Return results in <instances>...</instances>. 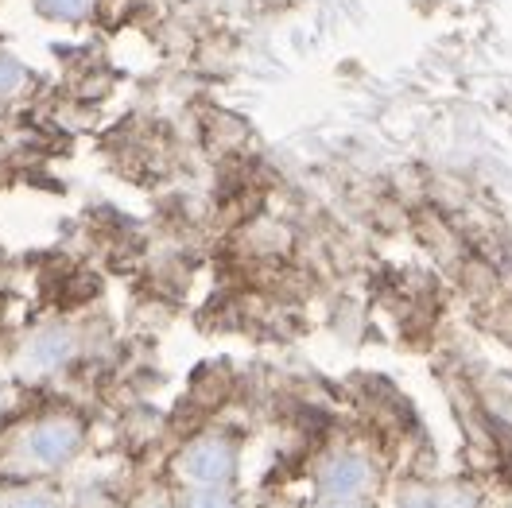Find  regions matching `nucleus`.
<instances>
[{
	"label": "nucleus",
	"mask_w": 512,
	"mask_h": 508,
	"mask_svg": "<svg viewBox=\"0 0 512 508\" xmlns=\"http://www.w3.org/2000/svg\"><path fill=\"white\" fill-rule=\"evenodd\" d=\"M86 446V431L74 415H43L16 439V458L32 474H59Z\"/></svg>",
	"instance_id": "f257e3e1"
},
{
	"label": "nucleus",
	"mask_w": 512,
	"mask_h": 508,
	"mask_svg": "<svg viewBox=\"0 0 512 508\" xmlns=\"http://www.w3.org/2000/svg\"><path fill=\"white\" fill-rule=\"evenodd\" d=\"M175 477L183 481V489L233 485V477H237V446L229 443L225 435H202V439L183 446V454L175 458Z\"/></svg>",
	"instance_id": "f03ea898"
},
{
	"label": "nucleus",
	"mask_w": 512,
	"mask_h": 508,
	"mask_svg": "<svg viewBox=\"0 0 512 508\" xmlns=\"http://www.w3.org/2000/svg\"><path fill=\"white\" fill-rule=\"evenodd\" d=\"M315 485L322 501H369L377 489V470L361 450H338L322 458Z\"/></svg>",
	"instance_id": "7ed1b4c3"
},
{
	"label": "nucleus",
	"mask_w": 512,
	"mask_h": 508,
	"mask_svg": "<svg viewBox=\"0 0 512 508\" xmlns=\"http://www.w3.org/2000/svg\"><path fill=\"white\" fill-rule=\"evenodd\" d=\"M78 350V338L66 330V326H43L35 330L32 338L24 342L20 350V373L43 381V377H55L59 369H66V361Z\"/></svg>",
	"instance_id": "20e7f679"
},
{
	"label": "nucleus",
	"mask_w": 512,
	"mask_h": 508,
	"mask_svg": "<svg viewBox=\"0 0 512 508\" xmlns=\"http://www.w3.org/2000/svg\"><path fill=\"white\" fill-rule=\"evenodd\" d=\"M179 508H241V497L233 485H198V489H183Z\"/></svg>",
	"instance_id": "39448f33"
},
{
	"label": "nucleus",
	"mask_w": 512,
	"mask_h": 508,
	"mask_svg": "<svg viewBox=\"0 0 512 508\" xmlns=\"http://www.w3.org/2000/svg\"><path fill=\"white\" fill-rule=\"evenodd\" d=\"M32 4L47 20H59V24H82L97 8V0H32Z\"/></svg>",
	"instance_id": "423d86ee"
},
{
	"label": "nucleus",
	"mask_w": 512,
	"mask_h": 508,
	"mask_svg": "<svg viewBox=\"0 0 512 508\" xmlns=\"http://www.w3.org/2000/svg\"><path fill=\"white\" fill-rule=\"evenodd\" d=\"M24 82H28V66L20 63L16 55L0 51V101L20 94V90H24Z\"/></svg>",
	"instance_id": "0eeeda50"
},
{
	"label": "nucleus",
	"mask_w": 512,
	"mask_h": 508,
	"mask_svg": "<svg viewBox=\"0 0 512 508\" xmlns=\"http://www.w3.org/2000/svg\"><path fill=\"white\" fill-rule=\"evenodd\" d=\"M0 508H66L55 493L47 489H12L0 497Z\"/></svg>",
	"instance_id": "6e6552de"
},
{
	"label": "nucleus",
	"mask_w": 512,
	"mask_h": 508,
	"mask_svg": "<svg viewBox=\"0 0 512 508\" xmlns=\"http://www.w3.org/2000/svg\"><path fill=\"white\" fill-rule=\"evenodd\" d=\"M132 508H179V501H175L167 489H148L144 497H136V505Z\"/></svg>",
	"instance_id": "1a4fd4ad"
},
{
	"label": "nucleus",
	"mask_w": 512,
	"mask_h": 508,
	"mask_svg": "<svg viewBox=\"0 0 512 508\" xmlns=\"http://www.w3.org/2000/svg\"><path fill=\"white\" fill-rule=\"evenodd\" d=\"M396 508H431V493H427V489H408V493L396 501Z\"/></svg>",
	"instance_id": "9d476101"
},
{
	"label": "nucleus",
	"mask_w": 512,
	"mask_h": 508,
	"mask_svg": "<svg viewBox=\"0 0 512 508\" xmlns=\"http://www.w3.org/2000/svg\"><path fill=\"white\" fill-rule=\"evenodd\" d=\"M315 508H365V501H322L319 497V505Z\"/></svg>",
	"instance_id": "9b49d317"
},
{
	"label": "nucleus",
	"mask_w": 512,
	"mask_h": 508,
	"mask_svg": "<svg viewBox=\"0 0 512 508\" xmlns=\"http://www.w3.org/2000/svg\"><path fill=\"white\" fill-rule=\"evenodd\" d=\"M4 412H8V388L0 381V419H4Z\"/></svg>",
	"instance_id": "f8f14e48"
}]
</instances>
